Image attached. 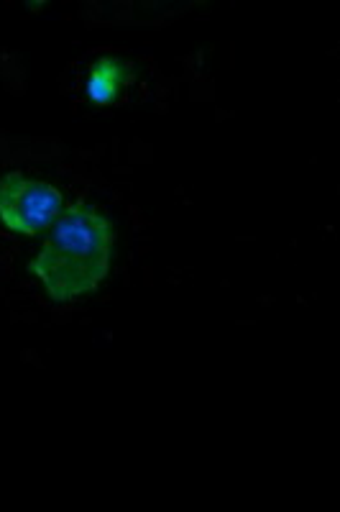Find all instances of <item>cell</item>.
<instances>
[{"mask_svg": "<svg viewBox=\"0 0 340 512\" xmlns=\"http://www.w3.org/2000/svg\"><path fill=\"white\" fill-rule=\"evenodd\" d=\"M113 254L116 228L108 213L77 203L59 218L49 241L29 264V272L54 303H72L98 290L108 277Z\"/></svg>", "mask_w": 340, "mask_h": 512, "instance_id": "1", "label": "cell"}, {"mask_svg": "<svg viewBox=\"0 0 340 512\" xmlns=\"http://www.w3.org/2000/svg\"><path fill=\"white\" fill-rule=\"evenodd\" d=\"M136 77V64L123 57H98L90 64L87 75V98L95 105H113L123 98L126 88Z\"/></svg>", "mask_w": 340, "mask_h": 512, "instance_id": "3", "label": "cell"}, {"mask_svg": "<svg viewBox=\"0 0 340 512\" xmlns=\"http://www.w3.org/2000/svg\"><path fill=\"white\" fill-rule=\"evenodd\" d=\"M62 205V192L49 182L31 180L24 172L0 177V223L16 236H36L52 226Z\"/></svg>", "mask_w": 340, "mask_h": 512, "instance_id": "2", "label": "cell"}]
</instances>
